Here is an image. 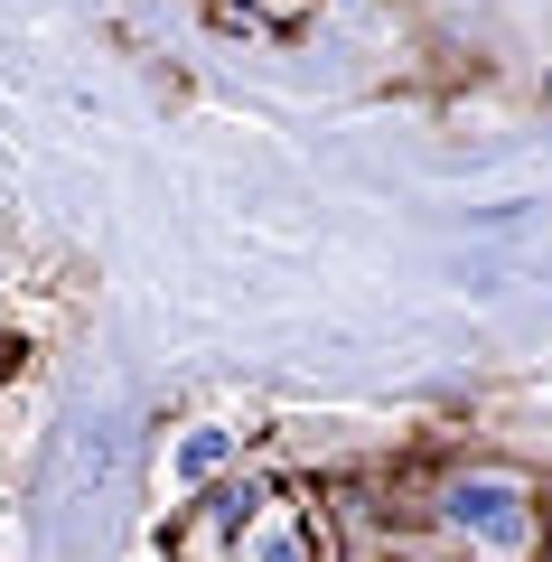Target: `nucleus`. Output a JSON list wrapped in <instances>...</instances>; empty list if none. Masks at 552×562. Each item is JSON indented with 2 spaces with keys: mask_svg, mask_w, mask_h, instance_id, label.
<instances>
[{
  "mask_svg": "<svg viewBox=\"0 0 552 562\" xmlns=\"http://www.w3.org/2000/svg\"><path fill=\"white\" fill-rule=\"evenodd\" d=\"M262 506H272V479H254V469H235L206 497L169 506V562H235L244 535L262 525Z\"/></svg>",
  "mask_w": 552,
  "mask_h": 562,
  "instance_id": "nucleus-2",
  "label": "nucleus"
},
{
  "mask_svg": "<svg viewBox=\"0 0 552 562\" xmlns=\"http://www.w3.org/2000/svg\"><path fill=\"white\" fill-rule=\"evenodd\" d=\"M235 469H244V431H235V422H178L169 450H159V487H169V506L206 497V487L235 479Z\"/></svg>",
  "mask_w": 552,
  "mask_h": 562,
  "instance_id": "nucleus-4",
  "label": "nucleus"
},
{
  "mask_svg": "<svg viewBox=\"0 0 552 562\" xmlns=\"http://www.w3.org/2000/svg\"><path fill=\"white\" fill-rule=\"evenodd\" d=\"M235 562H347V535H337V506L318 487H272L262 525L244 535Z\"/></svg>",
  "mask_w": 552,
  "mask_h": 562,
  "instance_id": "nucleus-3",
  "label": "nucleus"
},
{
  "mask_svg": "<svg viewBox=\"0 0 552 562\" xmlns=\"http://www.w3.org/2000/svg\"><path fill=\"white\" fill-rule=\"evenodd\" d=\"M543 94H552V76H543Z\"/></svg>",
  "mask_w": 552,
  "mask_h": 562,
  "instance_id": "nucleus-7",
  "label": "nucleus"
},
{
  "mask_svg": "<svg viewBox=\"0 0 552 562\" xmlns=\"http://www.w3.org/2000/svg\"><path fill=\"white\" fill-rule=\"evenodd\" d=\"M431 562H469V553H431Z\"/></svg>",
  "mask_w": 552,
  "mask_h": 562,
  "instance_id": "nucleus-6",
  "label": "nucleus"
},
{
  "mask_svg": "<svg viewBox=\"0 0 552 562\" xmlns=\"http://www.w3.org/2000/svg\"><path fill=\"white\" fill-rule=\"evenodd\" d=\"M533 487L543 479H525V469H506V460H459V469H440V479L421 487L413 516L469 562H552L543 553V516H533Z\"/></svg>",
  "mask_w": 552,
  "mask_h": 562,
  "instance_id": "nucleus-1",
  "label": "nucleus"
},
{
  "mask_svg": "<svg viewBox=\"0 0 552 562\" xmlns=\"http://www.w3.org/2000/svg\"><path fill=\"white\" fill-rule=\"evenodd\" d=\"M533 516H543V553H552V479L533 487Z\"/></svg>",
  "mask_w": 552,
  "mask_h": 562,
  "instance_id": "nucleus-5",
  "label": "nucleus"
}]
</instances>
